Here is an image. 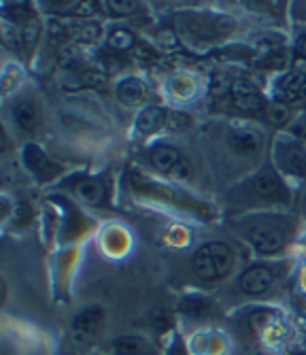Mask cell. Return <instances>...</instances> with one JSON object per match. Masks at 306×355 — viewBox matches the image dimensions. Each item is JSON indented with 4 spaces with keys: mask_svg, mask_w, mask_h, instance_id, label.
I'll use <instances>...</instances> for the list:
<instances>
[{
    "mask_svg": "<svg viewBox=\"0 0 306 355\" xmlns=\"http://www.w3.org/2000/svg\"><path fill=\"white\" fill-rule=\"evenodd\" d=\"M230 264H232V253L221 243L204 245L194 255V270L207 281L221 279L230 270Z\"/></svg>",
    "mask_w": 306,
    "mask_h": 355,
    "instance_id": "obj_1",
    "label": "cell"
},
{
    "mask_svg": "<svg viewBox=\"0 0 306 355\" xmlns=\"http://www.w3.org/2000/svg\"><path fill=\"white\" fill-rule=\"evenodd\" d=\"M232 96H234L236 109H241L245 113H257V111L266 109V101L262 98V94L245 79L236 81L232 85Z\"/></svg>",
    "mask_w": 306,
    "mask_h": 355,
    "instance_id": "obj_2",
    "label": "cell"
},
{
    "mask_svg": "<svg viewBox=\"0 0 306 355\" xmlns=\"http://www.w3.org/2000/svg\"><path fill=\"white\" fill-rule=\"evenodd\" d=\"M102 321H105V313L98 306H92L83 313H79L73 321V334H75V340L79 343H85L90 338H94L102 326Z\"/></svg>",
    "mask_w": 306,
    "mask_h": 355,
    "instance_id": "obj_3",
    "label": "cell"
},
{
    "mask_svg": "<svg viewBox=\"0 0 306 355\" xmlns=\"http://www.w3.org/2000/svg\"><path fill=\"white\" fill-rule=\"evenodd\" d=\"M272 281H275V275H272L270 268L266 266H253V268H247L241 277V281H238V285H241L243 292L247 294H264L266 289H270Z\"/></svg>",
    "mask_w": 306,
    "mask_h": 355,
    "instance_id": "obj_4",
    "label": "cell"
},
{
    "mask_svg": "<svg viewBox=\"0 0 306 355\" xmlns=\"http://www.w3.org/2000/svg\"><path fill=\"white\" fill-rule=\"evenodd\" d=\"M249 239L253 243V247L262 253H275L283 247V234L270 225H257L249 232Z\"/></svg>",
    "mask_w": 306,
    "mask_h": 355,
    "instance_id": "obj_5",
    "label": "cell"
},
{
    "mask_svg": "<svg viewBox=\"0 0 306 355\" xmlns=\"http://www.w3.org/2000/svg\"><path fill=\"white\" fill-rule=\"evenodd\" d=\"M279 164L296 177H304L306 175V153L302 151V147L298 145H289L283 147L279 151Z\"/></svg>",
    "mask_w": 306,
    "mask_h": 355,
    "instance_id": "obj_6",
    "label": "cell"
},
{
    "mask_svg": "<svg viewBox=\"0 0 306 355\" xmlns=\"http://www.w3.org/2000/svg\"><path fill=\"white\" fill-rule=\"evenodd\" d=\"M13 117H15V123L22 128L26 132H34L41 123V115H39V109L32 101H19L15 103L13 107Z\"/></svg>",
    "mask_w": 306,
    "mask_h": 355,
    "instance_id": "obj_7",
    "label": "cell"
},
{
    "mask_svg": "<svg viewBox=\"0 0 306 355\" xmlns=\"http://www.w3.org/2000/svg\"><path fill=\"white\" fill-rule=\"evenodd\" d=\"M24 159H26V164L30 166L32 173H37V177L41 179H47L51 177L58 168L49 162V159L45 157V153L39 149V147H34V145H28L26 147V153H24Z\"/></svg>",
    "mask_w": 306,
    "mask_h": 355,
    "instance_id": "obj_8",
    "label": "cell"
},
{
    "mask_svg": "<svg viewBox=\"0 0 306 355\" xmlns=\"http://www.w3.org/2000/svg\"><path fill=\"white\" fill-rule=\"evenodd\" d=\"M143 98H145V85H143V81L134 79V77H128V79H124L117 85V101L124 103L126 107L139 105V103H143Z\"/></svg>",
    "mask_w": 306,
    "mask_h": 355,
    "instance_id": "obj_9",
    "label": "cell"
},
{
    "mask_svg": "<svg viewBox=\"0 0 306 355\" xmlns=\"http://www.w3.org/2000/svg\"><path fill=\"white\" fill-rule=\"evenodd\" d=\"M151 162L153 166L160 171V173H170V171H175L181 162V155L175 147H170V145H160L155 147L153 155H151Z\"/></svg>",
    "mask_w": 306,
    "mask_h": 355,
    "instance_id": "obj_10",
    "label": "cell"
},
{
    "mask_svg": "<svg viewBox=\"0 0 306 355\" xmlns=\"http://www.w3.org/2000/svg\"><path fill=\"white\" fill-rule=\"evenodd\" d=\"M166 113H164V109H160V107H149V109H145L141 115H139V119H136V130L139 132H143V135H151V132H158L160 128L166 123Z\"/></svg>",
    "mask_w": 306,
    "mask_h": 355,
    "instance_id": "obj_11",
    "label": "cell"
},
{
    "mask_svg": "<svg viewBox=\"0 0 306 355\" xmlns=\"http://www.w3.org/2000/svg\"><path fill=\"white\" fill-rule=\"evenodd\" d=\"M230 145L241 153H253L262 147V137L251 130H236L230 135Z\"/></svg>",
    "mask_w": 306,
    "mask_h": 355,
    "instance_id": "obj_12",
    "label": "cell"
},
{
    "mask_svg": "<svg viewBox=\"0 0 306 355\" xmlns=\"http://www.w3.org/2000/svg\"><path fill=\"white\" fill-rule=\"evenodd\" d=\"M255 191L264 198H277V196H285L283 185L279 183V179L272 175L270 171H264L257 175L255 179Z\"/></svg>",
    "mask_w": 306,
    "mask_h": 355,
    "instance_id": "obj_13",
    "label": "cell"
},
{
    "mask_svg": "<svg viewBox=\"0 0 306 355\" xmlns=\"http://www.w3.org/2000/svg\"><path fill=\"white\" fill-rule=\"evenodd\" d=\"M75 193L87 205H98L102 198H105V187H102V183H98L94 179H87V181L77 183Z\"/></svg>",
    "mask_w": 306,
    "mask_h": 355,
    "instance_id": "obj_14",
    "label": "cell"
},
{
    "mask_svg": "<svg viewBox=\"0 0 306 355\" xmlns=\"http://www.w3.org/2000/svg\"><path fill=\"white\" fill-rule=\"evenodd\" d=\"M181 311L194 319H202V317L209 315V302L202 300V298H187V300H183Z\"/></svg>",
    "mask_w": 306,
    "mask_h": 355,
    "instance_id": "obj_15",
    "label": "cell"
},
{
    "mask_svg": "<svg viewBox=\"0 0 306 355\" xmlns=\"http://www.w3.org/2000/svg\"><path fill=\"white\" fill-rule=\"evenodd\" d=\"M266 117L272 125H283L289 121V109L283 103H272L270 107H266Z\"/></svg>",
    "mask_w": 306,
    "mask_h": 355,
    "instance_id": "obj_16",
    "label": "cell"
},
{
    "mask_svg": "<svg viewBox=\"0 0 306 355\" xmlns=\"http://www.w3.org/2000/svg\"><path fill=\"white\" fill-rule=\"evenodd\" d=\"M113 349L117 355H139V353L147 351L143 347V343L136 340V338H119V340H115Z\"/></svg>",
    "mask_w": 306,
    "mask_h": 355,
    "instance_id": "obj_17",
    "label": "cell"
},
{
    "mask_svg": "<svg viewBox=\"0 0 306 355\" xmlns=\"http://www.w3.org/2000/svg\"><path fill=\"white\" fill-rule=\"evenodd\" d=\"M109 45H111L113 49L126 51V49H130V47L134 45V37L130 35L128 30H121V28H117V30H113V32H111V37H109Z\"/></svg>",
    "mask_w": 306,
    "mask_h": 355,
    "instance_id": "obj_18",
    "label": "cell"
},
{
    "mask_svg": "<svg viewBox=\"0 0 306 355\" xmlns=\"http://www.w3.org/2000/svg\"><path fill=\"white\" fill-rule=\"evenodd\" d=\"M107 7L111 9L113 15H132L136 9H139V5L130 3V0H121V3H117V0H111V3H107Z\"/></svg>",
    "mask_w": 306,
    "mask_h": 355,
    "instance_id": "obj_19",
    "label": "cell"
},
{
    "mask_svg": "<svg viewBox=\"0 0 306 355\" xmlns=\"http://www.w3.org/2000/svg\"><path fill=\"white\" fill-rule=\"evenodd\" d=\"M187 125H189V117L185 113H170L168 115V128H170V130L183 132Z\"/></svg>",
    "mask_w": 306,
    "mask_h": 355,
    "instance_id": "obj_20",
    "label": "cell"
},
{
    "mask_svg": "<svg viewBox=\"0 0 306 355\" xmlns=\"http://www.w3.org/2000/svg\"><path fill=\"white\" fill-rule=\"evenodd\" d=\"M7 15H9L13 21H26V19L32 17L26 3H22V5H9V7H7Z\"/></svg>",
    "mask_w": 306,
    "mask_h": 355,
    "instance_id": "obj_21",
    "label": "cell"
},
{
    "mask_svg": "<svg viewBox=\"0 0 306 355\" xmlns=\"http://www.w3.org/2000/svg\"><path fill=\"white\" fill-rule=\"evenodd\" d=\"M228 89H232V85L228 83V79L221 77V75H215V79H213V83H211V92H213L215 96H219V94H223V92H228Z\"/></svg>",
    "mask_w": 306,
    "mask_h": 355,
    "instance_id": "obj_22",
    "label": "cell"
},
{
    "mask_svg": "<svg viewBox=\"0 0 306 355\" xmlns=\"http://www.w3.org/2000/svg\"><path fill=\"white\" fill-rule=\"evenodd\" d=\"M296 103H304L306 105V75L300 77V85H298V98Z\"/></svg>",
    "mask_w": 306,
    "mask_h": 355,
    "instance_id": "obj_23",
    "label": "cell"
},
{
    "mask_svg": "<svg viewBox=\"0 0 306 355\" xmlns=\"http://www.w3.org/2000/svg\"><path fill=\"white\" fill-rule=\"evenodd\" d=\"M296 55L302 58V60H306V35L298 39V43H296Z\"/></svg>",
    "mask_w": 306,
    "mask_h": 355,
    "instance_id": "obj_24",
    "label": "cell"
},
{
    "mask_svg": "<svg viewBox=\"0 0 306 355\" xmlns=\"http://www.w3.org/2000/svg\"><path fill=\"white\" fill-rule=\"evenodd\" d=\"M94 9H96L94 3H77V13H79V15H90Z\"/></svg>",
    "mask_w": 306,
    "mask_h": 355,
    "instance_id": "obj_25",
    "label": "cell"
},
{
    "mask_svg": "<svg viewBox=\"0 0 306 355\" xmlns=\"http://www.w3.org/2000/svg\"><path fill=\"white\" fill-rule=\"evenodd\" d=\"M170 355H183V349L177 345V349H170Z\"/></svg>",
    "mask_w": 306,
    "mask_h": 355,
    "instance_id": "obj_26",
    "label": "cell"
},
{
    "mask_svg": "<svg viewBox=\"0 0 306 355\" xmlns=\"http://www.w3.org/2000/svg\"><path fill=\"white\" fill-rule=\"evenodd\" d=\"M139 355H151L149 351H143V353H139Z\"/></svg>",
    "mask_w": 306,
    "mask_h": 355,
    "instance_id": "obj_27",
    "label": "cell"
}]
</instances>
